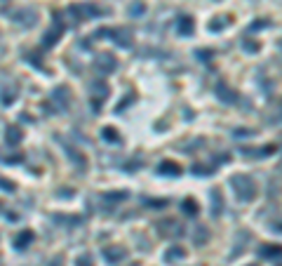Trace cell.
<instances>
[{
    "label": "cell",
    "mask_w": 282,
    "mask_h": 266,
    "mask_svg": "<svg viewBox=\"0 0 282 266\" xmlns=\"http://www.w3.org/2000/svg\"><path fill=\"white\" fill-rule=\"evenodd\" d=\"M231 184H233L235 196L240 200H245V203L256 196V182L252 177H247V174H235V177L231 179Z\"/></svg>",
    "instance_id": "6da1fadb"
},
{
    "label": "cell",
    "mask_w": 282,
    "mask_h": 266,
    "mask_svg": "<svg viewBox=\"0 0 282 266\" xmlns=\"http://www.w3.org/2000/svg\"><path fill=\"white\" fill-rule=\"evenodd\" d=\"M106 38V35H113V42L120 45V48L130 50L132 48V31L130 28H99L94 33V38Z\"/></svg>",
    "instance_id": "7a4b0ae2"
},
{
    "label": "cell",
    "mask_w": 282,
    "mask_h": 266,
    "mask_svg": "<svg viewBox=\"0 0 282 266\" xmlns=\"http://www.w3.org/2000/svg\"><path fill=\"white\" fill-rule=\"evenodd\" d=\"M90 92H92V109L94 111H99L101 109V104L106 102V97H108V85H106V82L103 80H94L90 85Z\"/></svg>",
    "instance_id": "3957f363"
},
{
    "label": "cell",
    "mask_w": 282,
    "mask_h": 266,
    "mask_svg": "<svg viewBox=\"0 0 282 266\" xmlns=\"http://www.w3.org/2000/svg\"><path fill=\"white\" fill-rule=\"evenodd\" d=\"M49 102L54 104L57 106V111H66L71 106V92H69V87H57L52 95H49Z\"/></svg>",
    "instance_id": "277c9868"
},
{
    "label": "cell",
    "mask_w": 282,
    "mask_h": 266,
    "mask_svg": "<svg viewBox=\"0 0 282 266\" xmlns=\"http://www.w3.org/2000/svg\"><path fill=\"white\" fill-rule=\"evenodd\" d=\"M66 31V26H64V21L59 19V14H57L54 24H52V28H49L47 33H45V40H42V45L45 48H52V45H57V40L62 38V33Z\"/></svg>",
    "instance_id": "5b68a950"
},
{
    "label": "cell",
    "mask_w": 282,
    "mask_h": 266,
    "mask_svg": "<svg viewBox=\"0 0 282 266\" xmlns=\"http://www.w3.org/2000/svg\"><path fill=\"white\" fill-rule=\"evenodd\" d=\"M101 254L108 264H120V261L127 257V250H125L123 245H108V247H103L101 250Z\"/></svg>",
    "instance_id": "8992f818"
},
{
    "label": "cell",
    "mask_w": 282,
    "mask_h": 266,
    "mask_svg": "<svg viewBox=\"0 0 282 266\" xmlns=\"http://www.w3.org/2000/svg\"><path fill=\"white\" fill-rule=\"evenodd\" d=\"M116 66H118V62H116V57L113 55H108V52H106V55H99L94 59V68L96 71H99V73H113V71H116Z\"/></svg>",
    "instance_id": "52a82bcc"
},
{
    "label": "cell",
    "mask_w": 282,
    "mask_h": 266,
    "mask_svg": "<svg viewBox=\"0 0 282 266\" xmlns=\"http://www.w3.org/2000/svg\"><path fill=\"white\" fill-rule=\"evenodd\" d=\"M158 233L160 236H165V238H177V236L184 233V229L177 226L174 221H165V224H158Z\"/></svg>",
    "instance_id": "ba28073f"
},
{
    "label": "cell",
    "mask_w": 282,
    "mask_h": 266,
    "mask_svg": "<svg viewBox=\"0 0 282 266\" xmlns=\"http://www.w3.org/2000/svg\"><path fill=\"white\" fill-rule=\"evenodd\" d=\"M12 17H24V19L19 21V24H24V26H33L35 21H38V12H35V10H28V7H24V10H19V12H14Z\"/></svg>",
    "instance_id": "9c48e42d"
},
{
    "label": "cell",
    "mask_w": 282,
    "mask_h": 266,
    "mask_svg": "<svg viewBox=\"0 0 282 266\" xmlns=\"http://www.w3.org/2000/svg\"><path fill=\"white\" fill-rule=\"evenodd\" d=\"M216 95H219L221 102H228V104L238 102V92H231V90L226 87V82H223V80H221L219 85H216Z\"/></svg>",
    "instance_id": "30bf717a"
},
{
    "label": "cell",
    "mask_w": 282,
    "mask_h": 266,
    "mask_svg": "<svg viewBox=\"0 0 282 266\" xmlns=\"http://www.w3.org/2000/svg\"><path fill=\"white\" fill-rule=\"evenodd\" d=\"M5 139H7V144H10V146H19L21 139H24V135H21V130L17 127V125H10V127H7V132H5Z\"/></svg>",
    "instance_id": "8fae6325"
},
{
    "label": "cell",
    "mask_w": 282,
    "mask_h": 266,
    "mask_svg": "<svg viewBox=\"0 0 282 266\" xmlns=\"http://www.w3.org/2000/svg\"><path fill=\"white\" fill-rule=\"evenodd\" d=\"M31 243H33V231H28V229L26 231H21L19 236L14 238V247H17V250H26Z\"/></svg>",
    "instance_id": "7c38bea8"
},
{
    "label": "cell",
    "mask_w": 282,
    "mask_h": 266,
    "mask_svg": "<svg viewBox=\"0 0 282 266\" xmlns=\"http://www.w3.org/2000/svg\"><path fill=\"white\" fill-rule=\"evenodd\" d=\"M160 174H170V177H177V174H181V167L177 163H172V160H165V163L158 167Z\"/></svg>",
    "instance_id": "4fadbf2b"
},
{
    "label": "cell",
    "mask_w": 282,
    "mask_h": 266,
    "mask_svg": "<svg viewBox=\"0 0 282 266\" xmlns=\"http://www.w3.org/2000/svg\"><path fill=\"white\" fill-rule=\"evenodd\" d=\"M184 257H186V250H184V247H179V245H174V247H170V250H167L165 261L170 264V261H174V259H184Z\"/></svg>",
    "instance_id": "5bb4252c"
},
{
    "label": "cell",
    "mask_w": 282,
    "mask_h": 266,
    "mask_svg": "<svg viewBox=\"0 0 282 266\" xmlns=\"http://www.w3.org/2000/svg\"><path fill=\"white\" fill-rule=\"evenodd\" d=\"M193 26H195V24H193L191 17H181L179 24H177V28H179L181 35H191L193 33Z\"/></svg>",
    "instance_id": "9a60e30c"
},
{
    "label": "cell",
    "mask_w": 282,
    "mask_h": 266,
    "mask_svg": "<svg viewBox=\"0 0 282 266\" xmlns=\"http://www.w3.org/2000/svg\"><path fill=\"white\" fill-rule=\"evenodd\" d=\"M14 99H17V87H14V85H12V87H5V90H3V97H0V102L5 104V106H7V104H12Z\"/></svg>",
    "instance_id": "2e32d148"
},
{
    "label": "cell",
    "mask_w": 282,
    "mask_h": 266,
    "mask_svg": "<svg viewBox=\"0 0 282 266\" xmlns=\"http://www.w3.org/2000/svg\"><path fill=\"white\" fill-rule=\"evenodd\" d=\"M101 139H106V142H120V137L116 135V130H113V127H103L101 130Z\"/></svg>",
    "instance_id": "e0dca14e"
},
{
    "label": "cell",
    "mask_w": 282,
    "mask_h": 266,
    "mask_svg": "<svg viewBox=\"0 0 282 266\" xmlns=\"http://www.w3.org/2000/svg\"><path fill=\"white\" fill-rule=\"evenodd\" d=\"M144 12H146V5L141 3V0H134L132 7H130V14L132 17H139V14H144Z\"/></svg>",
    "instance_id": "ac0fdd59"
},
{
    "label": "cell",
    "mask_w": 282,
    "mask_h": 266,
    "mask_svg": "<svg viewBox=\"0 0 282 266\" xmlns=\"http://www.w3.org/2000/svg\"><path fill=\"white\" fill-rule=\"evenodd\" d=\"M184 212H186V214H198V203L193 198H186L184 200Z\"/></svg>",
    "instance_id": "d6986e66"
},
{
    "label": "cell",
    "mask_w": 282,
    "mask_h": 266,
    "mask_svg": "<svg viewBox=\"0 0 282 266\" xmlns=\"http://www.w3.org/2000/svg\"><path fill=\"white\" fill-rule=\"evenodd\" d=\"M212 200H214V214H221V193L214 191L212 193Z\"/></svg>",
    "instance_id": "ffe728a7"
},
{
    "label": "cell",
    "mask_w": 282,
    "mask_h": 266,
    "mask_svg": "<svg viewBox=\"0 0 282 266\" xmlns=\"http://www.w3.org/2000/svg\"><path fill=\"white\" fill-rule=\"evenodd\" d=\"M223 26H228V17H223V21H212L209 24V31H221Z\"/></svg>",
    "instance_id": "44dd1931"
},
{
    "label": "cell",
    "mask_w": 282,
    "mask_h": 266,
    "mask_svg": "<svg viewBox=\"0 0 282 266\" xmlns=\"http://www.w3.org/2000/svg\"><path fill=\"white\" fill-rule=\"evenodd\" d=\"M76 266H92V257L90 254H80L76 261Z\"/></svg>",
    "instance_id": "7402d4cb"
},
{
    "label": "cell",
    "mask_w": 282,
    "mask_h": 266,
    "mask_svg": "<svg viewBox=\"0 0 282 266\" xmlns=\"http://www.w3.org/2000/svg\"><path fill=\"white\" fill-rule=\"evenodd\" d=\"M0 189H3V191H10V193H12L14 191V184L10 182V179H3V177H0Z\"/></svg>",
    "instance_id": "603a6c76"
},
{
    "label": "cell",
    "mask_w": 282,
    "mask_h": 266,
    "mask_svg": "<svg viewBox=\"0 0 282 266\" xmlns=\"http://www.w3.org/2000/svg\"><path fill=\"white\" fill-rule=\"evenodd\" d=\"M205 240H207V231L200 229V233H195V243H205Z\"/></svg>",
    "instance_id": "cb8c5ba5"
}]
</instances>
